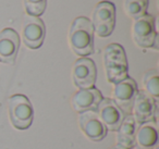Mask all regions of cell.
Wrapping results in <instances>:
<instances>
[{"instance_id": "6da1fadb", "label": "cell", "mask_w": 159, "mask_h": 149, "mask_svg": "<svg viewBox=\"0 0 159 149\" xmlns=\"http://www.w3.org/2000/svg\"><path fill=\"white\" fill-rule=\"evenodd\" d=\"M69 44L75 55L86 57L94 52V29L92 22L85 16H79L71 24Z\"/></svg>"}, {"instance_id": "7a4b0ae2", "label": "cell", "mask_w": 159, "mask_h": 149, "mask_svg": "<svg viewBox=\"0 0 159 149\" xmlns=\"http://www.w3.org/2000/svg\"><path fill=\"white\" fill-rule=\"evenodd\" d=\"M104 68L107 79L117 84L128 77V60L123 47L110 44L104 50Z\"/></svg>"}, {"instance_id": "3957f363", "label": "cell", "mask_w": 159, "mask_h": 149, "mask_svg": "<svg viewBox=\"0 0 159 149\" xmlns=\"http://www.w3.org/2000/svg\"><path fill=\"white\" fill-rule=\"evenodd\" d=\"M92 25L96 35L108 37L115 29L116 7L110 1H100L96 5L92 14Z\"/></svg>"}, {"instance_id": "277c9868", "label": "cell", "mask_w": 159, "mask_h": 149, "mask_svg": "<svg viewBox=\"0 0 159 149\" xmlns=\"http://www.w3.org/2000/svg\"><path fill=\"white\" fill-rule=\"evenodd\" d=\"M132 36L135 44L141 48L158 49V36L155 29V21L152 16L144 14L143 16L136 19L132 26Z\"/></svg>"}, {"instance_id": "5b68a950", "label": "cell", "mask_w": 159, "mask_h": 149, "mask_svg": "<svg viewBox=\"0 0 159 149\" xmlns=\"http://www.w3.org/2000/svg\"><path fill=\"white\" fill-rule=\"evenodd\" d=\"M9 115L12 124L18 129H26L33 121V107L29 98L23 95H13L9 99Z\"/></svg>"}, {"instance_id": "8992f818", "label": "cell", "mask_w": 159, "mask_h": 149, "mask_svg": "<svg viewBox=\"0 0 159 149\" xmlns=\"http://www.w3.org/2000/svg\"><path fill=\"white\" fill-rule=\"evenodd\" d=\"M97 71L94 61L89 58H80L75 61L72 70V77L75 86L80 89L94 87Z\"/></svg>"}, {"instance_id": "52a82bcc", "label": "cell", "mask_w": 159, "mask_h": 149, "mask_svg": "<svg viewBox=\"0 0 159 149\" xmlns=\"http://www.w3.org/2000/svg\"><path fill=\"white\" fill-rule=\"evenodd\" d=\"M112 98L115 103L124 113H130L132 111L134 99L137 94L136 83L131 77H126L123 81L113 84Z\"/></svg>"}, {"instance_id": "ba28073f", "label": "cell", "mask_w": 159, "mask_h": 149, "mask_svg": "<svg viewBox=\"0 0 159 149\" xmlns=\"http://www.w3.org/2000/svg\"><path fill=\"white\" fill-rule=\"evenodd\" d=\"M46 35L45 24L37 16H26L22 26V38L30 49H37L43 45Z\"/></svg>"}, {"instance_id": "9c48e42d", "label": "cell", "mask_w": 159, "mask_h": 149, "mask_svg": "<svg viewBox=\"0 0 159 149\" xmlns=\"http://www.w3.org/2000/svg\"><path fill=\"white\" fill-rule=\"evenodd\" d=\"M79 124L87 138L99 142L107 135V129L95 111L81 112L79 115Z\"/></svg>"}, {"instance_id": "30bf717a", "label": "cell", "mask_w": 159, "mask_h": 149, "mask_svg": "<svg viewBox=\"0 0 159 149\" xmlns=\"http://www.w3.org/2000/svg\"><path fill=\"white\" fill-rule=\"evenodd\" d=\"M99 119L107 129L110 131H117L120 124L124 119V113L121 111L119 107L115 103L112 99L102 98L100 103L97 107Z\"/></svg>"}, {"instance_id": "8fae6325", "label": "cell", "mask_w": 159, "mask_h": 149, "mask_svg": "<svg viewBox=\"0 0 159 149\" xmlns=\"http://www.w3.org/2000/svg\"><path fill=\"white\" fill-rule=\"evenodd\" d=\"M20 48V37L13 29H5L0 32V61L12 64L16 61Z\"/></svg>"}, {"instance_id": "7c38bea8", "label": "cell", "mask_w": 159, "mask_h": 149, "mask_svg": "<svg viewBox=\"0 0 159 149\" xmlns=\"http://www.w3.org/2000/svg\"><path fill=\"white\" fill-rule=\"evenodd\" d=\"M133 114L137 123H145L152 121L157 115L156 100L145 92H137L133 103Z\"/></svg>"}, {"instance_id": "4fadbf2b", "label": "cell", "mask_w": 159, "mask_h": 149, "mask_svg": "<svg viewBox=\"0 0 159 149\" xmlns=\"http://www.w3.org/2000/svg\"><path fill=\"white\" fill-rule=\"evenodd\" d=\"M102 100V93L97 88H87V89H80L74 94L72 98V107L77 112L95 111L98 105Z\"/></svg>"}, {"instance_id": "5bb4252c", "label": "cell", "mask_w": 159, "mask_h": 149, "mask_svg": "<svg viewBox=\"0 0 159 149\" xmlns=\"http://www.w3.org/2000/svg\"><path fill=\"white\" fill-rule=\"evenodd\" d=\"M137 122L133 115H128L123 119L117 129V142L118 146L124 149H131L135 145V133H136Z\"/></svg>"}, {"instance_id": "9a60e30c", "label": "cell", "mask_w": 159, "mask_h": 149, "mask_svg": "<svg viewBox=\"0 0 159 149\" xmlns=\"http://www.w3.org/2000/svg\"><path fill=\"white\" fill-rule=\"evenodd\" d=\"M135 142L142 149H152L158 142L157 125L154 121L142 123L135 133Z\"/></svg>"}, {"instance_id": "2e32d148", "label": "cell", "mask_w": 159, "mask_h": 149, "mask_svg": "<svg viewBox=\"0 0 159 149\" xmlns=\"http://www.w3.org/2000/svg\"><path fill=\"white\" fill-rule=\"evenodd\" d=\"M143 85L145 93L157 100L159 97V74L157 70H150L144 74Z\"/></svg>"}, {"instance_id": "e0dca14e", "label": "cell", "mask_w": 159, "mask_h": 149, "mask_svg": "<svg viewBox=\"0 0 159 149\" xmlns=\"http://www.w3.org/2000/svg\"><path fill=\"white\" fill-rule=\"evenodd\" d=\"M124 11L130 18L136 19L146 14L148 8V0H124Z\"/></svg>"}, {"instance_id": "ac0fdd59", "label": "cell", "mask_w": 159, "mask_h": 149, "mask_svg": "<svg viewBox=\"0 0 159 149\" xmlns=\"http://www.w3.org/2000/svg\"><path fill=\"white\" fill-rule=\"evenodd\" d=\"M23 6L27 16L38 18L46 10L47 0H23Z\"/></svg>"}, {"instance_id": "d6986e66", "label": "cell", "mask_w": 159, "mask_h": 149, "mask_svg": "<svg viewBox=\"0 0 159 149\" xmlns=\"http://www.w3.org/2000/svg\"><path fill=\"white\" fill-rule=\"evenodd\" d=\"M111 149H124V148H122V147H120V146H115V147H112Z\"/></svg>"}, {"instance_id": "ffe728a7", "label": "cell", "mask_w": 159, "mask_h": 149, "mask_svg": "<svg viewBox=\"0 0 159 149\" xmlns=\"http://www.w3.org/2000/svg\"><path fill=\"white\" fill-rule=\"evenodd\" d=\"M131 149H142V148H139V147H137V146H134V147H132Z\"/></svg>"}, {"instance_id": "44dd1931", "label": "cell", "mask_w": 159, "mask_h": 149, "mask_svg": "<svg viewBox=\"0 0 159 149\" xmlns=\"http://www.w3.org/2000/svg\"><path fill=\"white\" fill-rule=\"evenodd\" d=\"M155 149H159V147H158V146H156V147H155Z\"/></svg>"}]
</instances>
